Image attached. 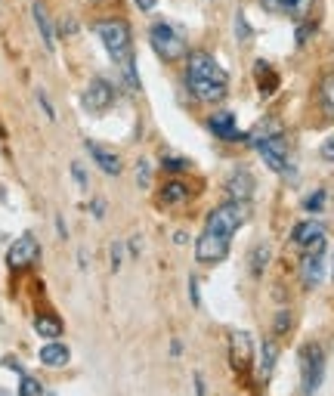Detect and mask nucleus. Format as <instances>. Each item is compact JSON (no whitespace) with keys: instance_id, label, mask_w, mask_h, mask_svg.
<instances>
[{"instance_id":"nucleus-31","label":"nucleus","mask_w":334,"mask_h":396,"mask_svg":"<svg viewBox=\"0 0 334 396\" xmlns=\"http://www.w3.org/2000/svg\"><path fill=\"white\" fill-rule=\"evenodd\" d=\"M165 167H167V170H183V167H186V161H174V158H165Z\"/></svg>"},{"instance_id":"nucleus-21","label":"nucleus","mask_w":334,"mask_h":396,"mask_svg":"<svg viewBox=\"0 0 334 396\" xmlns=\"http://www.w3.org/2000/svg\"><path fill=\"white\" fill-rule=\"evenodd\" d=\"M276 134H282V130H278V121H260L257 130H254V134L248 136V139L257 146V143H263V139H269V136H276Z\"/></svg>"},{"instance_id":"nucleus-26","label":"nucleus","mask_w":334,"mask_h":396,"mask_svg":"<svg viewBox=\"0 0 334 396\" xmlns=\"http://www.w3.org/2000/svg\"><path fill=\"white\" fill-rule=\"evenodd\" d=\"M319 152H322V158H325V161H334V136H328V139H325Z\"/></svg>"},{"instance_id":"nucleus-36","label":"nucleus","mask_w":334,"mask_h":396,"mask_svg":"<svg viewBox=\"0 0 334 396\" xmlns=\"http://www.w3.org/2000/svg\"><path fill=\"white\" fill-rule=\"evenodd\" d=\"M309 31H313V25H304V28H300V31H297V41H300V44H304V41H307V37H309Z\"/></svg>"},{"instance_id":"nucleus-8","label":"nucleus","mask_w":334,"mask_h":396,"mask_svg":"<svg viewBox=\"0 0 334 396\" xmlns=\"http://www.w3.org/2000/svg\"><path fill=\"white\" fill-rule=\"evenodd\" d=\"M300 276H304L307 288H316V285L322 282V276H325V238L307 248L304 260H300Z\"/></svg>"},{"instance_id":"nucleus-1","label":"nucleus","mask_w":334,"mask_h":396,"mask_svg":"<svg viewBox=\"0 0 334 396\" xmlns=\"http://www.w3.org/2000/svg\"><path fill=\"white\" fill-rule=\"evenodd\" d=\"M186 84H189L192 96L201 103H220L229 90V77L217 65L211 53H192L186 62Z\"/></svg>"},{"instance_id":"nucleus-10","label":"nucleus","mask_w":334,"mask_h":396,"mask_svg":"<svg viewBox=\"0 0 334 396\" xmlns=\"http://www.w3.org/2000/svg\"><path fill=\"white\" fill-rule=\"evenodd\" d=\"M112 103H115L112 84L103 81V77H93V84L84 90V108H87V112H105Z\"/></svg>"},{"instance_id":"nucleus-18","label":"nucleus","mask_w":334,"mask_h":396,"mask_svg":"<svg viewBox=\"0 0 334 396\" xmlns=\"http://www.w3.org/2000/svg\"><path fill=\"white\" fill-rule=\"evenodd\" d=\"M31 13H34V22H37V31H41V37H44V44H46V50H53V25H50V15H46L44 10V4H31Z\"/></svg>"},{"instance_id":"nucleus-20","label":"nucleus","mask_w":334,"mask_h":396,"mask_svg":"<svg viewBox=\"0 0 334 396\" xmlns=\"http://www.w3.org/2000/svg\"><path fill=\"white\" fill-rule=\"evenodd\" d=\"M34 328H37V335L41 338H59L62 335V322L56 319V316H37Z\"/></svg>"},{"instance_id":"nucleus-16","label":"nucleus","mask_w":334,"mask_h":396,"mask_svg":"<svg viewBox=\"0 0 334 396\" xmlns=\"http://www.w3.org/2000/svg\"><path fill=\"white\" fill-rule=\"evenodd\" d=\"M68 359H72V350H68L65 344H59V340H50V344H44V350H41V362H44V366L59 369V366H65Z\"/></svg>"},{"instance_id":"nucleus-23","label":"nucleus","mask_w":334,"mask_h":396,"mask_svg":"<svg viewBox=\"0 0 334 396\" xmlns=\"http://www.w3.org/2000/svg\"><path fill=\"white\" fill-rule=\"evenodd\" d=\"M19 393H22V396H41V393H44V384H37L34 378H31V375H25V371H22Z\"/></svg>"},{"instance_id":"nucleus-13","label":"nucleus","mask_w":334,"mask_h":396,"mask_svg":"<svg viewBox=\"0 0 334 396\" xmlns=\"http://www.w3.org/2000/svg\"><path fill=\"white\" fill-rule=\"evenodd\" d=\"M87 149H90V155H93V161H96V165L103 167L108 177H118V174H121L118 155H112V152L105 149V146H96V143H87Z\"/></svg>"},{"instance_id":"nucleus-12","label":"nucleus","mask_w":334,"mask_h":396,"mask_svg":"<svg viewBox=\"0 0 334 396\" xmlns=\"http://www.w3.org/2000/svg\"><path fill=\"white\" fill-rule=\"evenodd\" d=\"M269 13L288 15V19H304V15L313 10V0H263Z\"/></svg>"},{"instance_id":"nucleus-27","label":"nucleus","mask_w":334,"mask_h":396,"mask_svg":"<svg viewBox=\"0 0 334 396\" xmlns=\"http://www.w3.org/2000/svg\"><path fill=\"white\" fill-rule=\"evenodd\" d=\"M136 183L139 186L149 183V165H136Z\"/></svg>"},{"instance_id":"nucleus-24","label":"nucleus","mask_w":334,"mask_h":396,"mask_svg":"<svg viewBox=\"0 0 334 396\" xmlns=\"http://www.w3.org/2000/svg\"><path fill=\"white\" fill-rule=\"evenodd\" d=\"M304 207H307V211H322V207H325V189H316L313 196L304 201Z\"/></svg>"},{"instance_id":"nucleus-11","label":"nucleus","mask_w":334,"mask_h":396,"mask_svg":"<svg viewBox=\"0 0 334 396\" xmlns=\"http://www.w3.org/2000/svg\"><path fill=\"white\" fill-rule=\"evenodd\" d=\"M229 254V242L226 238H217L211 232H201L195 242V260L198 263H217Z\"/></svg>"},{"instance_id":"nucleus-22","label":"nucleus","mask_w":334,"mask_h":396,"mask_svg":"<svg viewBox=\"0 0 334 396\" xmlns=\"http://www.w3.org/2000/svg\"><path fill=\"white\" fill-rule=\"evenodd\" d=\"M161 198L170 201V205H176V201H186V198H189V189H186L183 183H167L165 192H161Z\"/></svg>"},{"instance_id":"nucleus-19","label":"nucleus","mask_w":334,"mask_h":396,"mask_svg":"<svg viewBox=\"0 0 334 396\" xmlns=\"http://www.w3.org/2000/svg\"><path fill=\"white\" fill-rule=\"evenodd\" d=\"M276 359H278V347L273 344V340H266V344L260 347V378H263V381H269Z\"/></svg>"},{"instance_id":"nucleus-4","label":"nucleus","mask_w":334,"mask_h":396,"mask_svg":"<svg viewBox=\"0 0 334 396\" xmlns=\"http://www.w3.org/2000/svg\"><path fill=\"white\" fill-rule=\"evenodd\" d=\"M254 149L260 152V158L266 161L269 170H276V174L282 177H294V165H291V152H288V143H285L282 134L263 139V143H257Z\"/></svg>"},{"instance_id":"nucleus-2","label":"nucleus","mask_w":334,"mask_h":396,"mask_svg":"<svg viewBox=\"0 0 334 396\" xmlns=\"http://www.w3.org/2000/svg\"><path fill=\"white\" fill-rule=\"evenodd\" d=\"M248 220V207L245 201H226V205L214 207L211 214H207V223H205V232H211V236L217 238H226V242H232V236L238 232V226Z\"/></svg>"},{"instance_id":"nucleus-35","label":"nucleus","mask_w":334,"mask_h":396,"mask_svg":"<svg viewBox=\"0 0 334 396\" xmlns=\"http://www.w3.org/2000/svg\"><path fill=\"white\" fill-rule=\"evenodd\" d=\"M136 6H139V10L149 13V10H155V0H136Z\"/></svg>"},{"instance_id":"nucleus-17","label":"nucleus","mask_w":334,"mask_h":396,"mask_svg":"<svg viewBox=\"0 0 334 396\" xmlns=\"http://www.w3.org/2000/svg\"><path fill=\"white\" fill-rule=\"evenodd\" d=\"M251 192H254L251 174H248V170H236V174H232V180H229V196L236 201H248V198H251Z\"/></svg>"},{"instance_id":"nucleus-25","label":"nucleus","mask_w":334,"mask_h":396,"mask_svg":"<svg viewBox=\"0 0 334 396\" xmlns=\"http://www.w3.org/2000/svg\"><path fill=\"white\" fill-rule=\"evenodd\" d=\"M266 257H269V251L260 245L257 251H254V276H260V273H263V263H266Z\"/></svg>"},{"instance_id":"nucleus-3","label":"nucleus","mask_w":334,"mask_h":396,"mask_svg":"<svg viewBox=\"0 0 334 396\" xmlns=\"http://www.w3.org/2000/svg\"><path fill=\"white\" fill-rule=\"evenodd\" d=\"M96 34H99V41L105 44L108 56L118 62V65L134 62V53H130V28H127V22L105 19V22H99V25H96Z\"/></svg>"},{"instance_id":"nucleus-7","label":"nucleus","mask_w":334,"mask_h":396,"mask_svg":"<svg viewBox=\"0 0 334 396\" xmlns=\"http://www.w3.org/2000/svg\"><path fill=\"white\" fill-rule=\"evenodd\" d=\"M41 257V245H37V238L25 232V236H19L15 242L10 245V251H6V267L10 269H28L31 263H37Z\"/></svg>"},{"instance_id":"nucleus-15","label":"nucleus","mask_w":334,"mask_h":396,"mask_svg":"<svg viewBox=\"0 0 334 396\" xmlns=\"http://www.w3.org/2000/svg\"><path fill=\"white\" fill-rule=\"evenodd\" d=\"M207 124H211V130H214L217 136H223V139H242V130L236 127V118H232L229 112H217Z\"/></svg>"},{"instance_id":"nucleus-33","label":"nucleus","mask_w":334,"mask_h":396,"mask_svg":"<svg viewBox=\"0 0 334 396\" xmlns=\"http://www.w3.org/2000/svg\"><path fill=\"white\" fill-rule=\"evenodd\" d=\"M189 294H192V304H198V282H195V279L189 282Z\"/></svg>"},{"instance_id":"nucleus-29","label":"nucleus","mask_w":334,"mask_h":396,"mask_svg":"<svg viewBox=\"0 0 334 396\" xmlns=\"http://www.w3.org/2000/svg\"><path fill=\"white\" fill-rule=\"evenodd\" d=\"M59 34H75V19H65V22H62V25H59Z\"/></svg>"},{"instance_id":"nucleus-34","label":"nucleus","mask_w":334,"mask_h":396,"mask_svg":"<svg viewBox=\"0 0 334 396\" xmlns=\"http://www.w3.org/2000/svg\"><path fill=\"white\" fill-rule=\"evenodd\" d=\"M238 37H242V41H245V37H248V25H245V15H238Z\"/></svg>"},{"instance_id":"nucleus-37","label":"nucleus","mask_w":334,"mask_h":396,"mask_svg":"<svg viewBox=\"0 0 334 396\" xmlns=\"http://www.w3.org/2000/svg\"><path fill=\"white\" fill-rule=\"evenodd\" d=\"M276 328H278V331H285V328H288V313H282V316H278V325H276Z\"/></svg>"},{"instance_id":"nucleus-32","label":"nucleus","mask_w":334,"mask_h":396,"mask_svg":"<svg viewBox=\"0 0 334 396\" xmlns=\"http://www.w3.org/2000/svg\"><path fill=\"white\" fill-rule=\"evenodd\" d=\"M112 267H115V269L121 267V245H115V248H112Z\"/></svg>"},{"instance_id":"nucleus-30","label":"nucleus","mask_w":334,"mask_h":396,"mask_svg":"<svg viewBox=\"0 0 334 396\" xmlns=\"http://www.w3.org/2000/svg\"><path fill=\"white\" fill-rule=\"evenodd\" d=\"M37 99H41V108H44V112L50 115V118H56V112H53V106L46 103V96H44V93H37Z\"/></svg>"},{"instance_id":"nucleus-28","label":"nucleus","mask_w":334,"mask_h":396,"mask_svg":"<svg viewBox=\"0 0 334 396\" xmlns=\"http://www.w3.org/2000/svg\"><path fill=\"white\" fill-rule=\"evenodd\" d=\"M72 174H75L77 186H87V177H84V167H81V165H72Z\"/></svg>"},{"instance_id":"nucleus-9","label":"nucleus","mask_w":334,"mask_h":396,"mask_svg":"<svg viewBox=\"0 0 334 396\" xmlns=\"http://www.w3.org/2000/svg\"><path fill=\"white\" fill-rule=\"evenodd\" d=\"M251 356H254V344L248 331H232L229 335V362L236 371H248L251 369Z\"/></svg>"},{"instance_id":"nucleus-5","label":"nucleus","mask_w":334,"mask_h":396,"mask_svg":"<svg viewBox=\"0 0 334 396\" xmlns=\"http://www.w3.org/2000/svg\"><path fill=\"white\" fill-rule=\"evenodd\" d=\"M149 41L155 46V53H158V56H165V59H180L183 53H186V37L174 25H167V22L152 25Z\"/></svg>"},{"instance_id":"nucleus-14","label":"nucleus","mask_w":334,"mask_h":396,"mask_svg":"<svg viewBox=\"0 0 334 396\" xmlns=\"http://www.w3.org/2000/svg\"><path fill=\"white\" fill-rule=\"evenodd\" d=\"M322 238H325V229H322V223H316V220L297 223V229H294V242L300 248H309V245L322 242Z\"/></svg>"},{"instance_id":"nucleus-6","label":"nucleus","mask_w":334,"mask_h":396,"mask_svg":"<svg viewBox=\"0 0 334 396\" xmlns=\"http://www.w3.org/2000/svg\"><path fill=\"white\" fill-rule=\"evenodd\" d=\"M300 375H304V390L307 393H316L322 384V371H325V356H322V347L316 344H307L300 350Z\"/></svg>"}]
</instances>
